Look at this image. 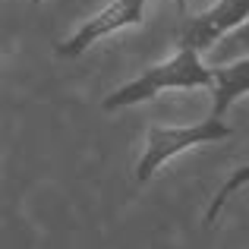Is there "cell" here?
<instances>
[{"label":"cell","instance_id":"obj_1","mask_svg":"<svg viewBox=\"0 0 249 249\" xmlns=\"http://www.w3.org/2000/svg\"><path fill=\"white\" fill-rule=\"evenodd\" d=\"M214 73L202 63V54L193 48H177L174 57H167L164 63L142 70V76L129 79L126 85L114 89L104 98L101 107L104 110H120V107H133V104L152 101L158 91L164 89H212Z\"/></svg>","mask_w":249,"mask_h":249},{"label":"cell","instance_id":"obj_2","mask_svg":"<svg viewBox=\"0 0 249 249\" xmlns=\"http://www.w3.org/2000/svg\"><path fill=\"white\" fill-rule=\"evenodd\" d=\"M227 136H231V126L224 120H214V117H205L193 126H152L145 139V152L136 164V180L148 183L155 177V170H161L177 155L189 152L196 145H205V142L227 139Z\"/></svg>","mask_w":249,"mask_h":249},{"label":"cell","instance_id":"obj_3","mask_svg":"<svg viewBox=\"0 0 249 249\" xmlns=\"http://www.w3.org/2000/svg\"><path fill=\"white\" fill-rule=\"evenodd\" d=\"M145 3L148 0H114V3H107L91 19H85L63 44H57V54L60 57H79L95 41H101V38L114 35L120 29H129V25H139L145 19Z\"/></svg>","mask_w":249,"mask_h":249},{"label":"cell","instance_id":"obj_4","mask_svg":"<svg viewBox=\"0 0 249 249\" xmlns=\"http://www.w3.org/2000/svg\"><path fill=\"white\" fill-rule=\"evenodd\" d=\"M249 19V0H218L212 10H205L202 16L189 19L186 29L180 35V48L193 51H208L214 41H224L231 32H237Z\"/></svg>","mask_w":249,"mask_h":249},{"label":"cell","instance_id":"obj_5","mask_svg":"<svg viewBox=\"0 0 249 249\" xmlns=\"http://www.w3.org/2000/svg\"><path fill=\"white\" fill-rule=\"evenodd\" d=\"M214 85H212V117L221 120L237 98L249 95V57L231 60L224 67H214Z\"/></svg>","mask_w":249,"mask_h":249},{"label":"cell","instance_id":"obj_6","mask_svg":"<svg viewBox=\"0 0 249 249\" xmlns=\"http://www.w3.org/2000/svg\"><path fill=\"white\" fill-rule=\"evenodd\" d=\"M243 186H249V164L246 167H237L231 177H227L224 183H221V189L214 193V199L208 202V212H205V224H214L218 221V214H221V208L227 205V199H231L233 193H240Z\"/></svg>","mask_w":249,"mask_h":249},{"label":"cell","instance_id":"obj_7","mask_svg":"<svg viewBox=\"0 0 249 249\" xmlns=\"http://www.w3.org/2000/svg\"><path fill=\"white\" fill-rule=\"evenodd\" d=\"M243 54L249 57V19L240 25L237 32H231V35L221 41V48L214 51V57H221V60H227V57H233V60H243Z\"/></svg>","mask_w":249,"mask_h":249},{"label":"cell","instance_id":"obj_8","mask_svg":"<svg viewBox=\"0 0 249 249\" xmlns=\"http://www.w3.org/2000/svg\"><path fill=\"white\" fill-rule=\"evenodd\" d=\"M174 3H177V6H180V10H183V6H186V0H174Z\"/></svg>","mask_w":249,"mask_h":249},{"label":"cell","instance_id":"obj_9","mask_svg":"<svg viewBox=\"0 0 249 249\" xmlns=\"http://www.w3.org/2000/svg\"><path fill=\"white\" fill-rule=\"evenodd\" d=\"M29 3H41V0H29Z\"/></svg>","mask_w":249,"mask_h":249}]
</instances>
